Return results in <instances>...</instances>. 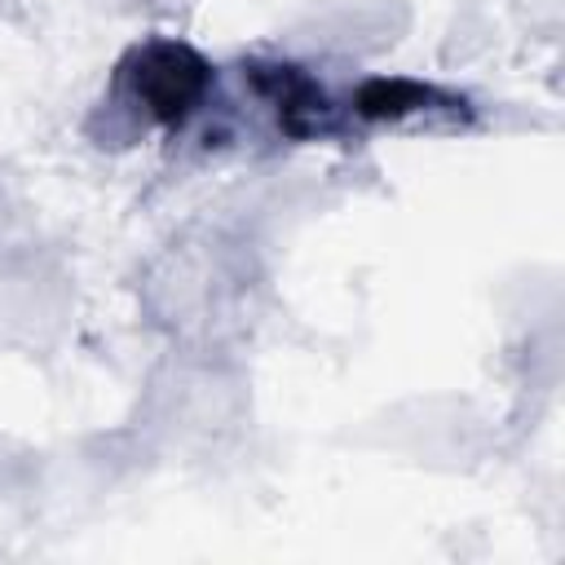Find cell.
Segmentation results:
<instances>
[{"instance_id":"obj_1","label":"cell","mask_w":565,"mask_h":565,"mask_svg":"<svg viewBox=\"0 0 565 565\" xmlns=\"http://www.w3.org/2000/svg\"><path fill=\"white\" fill-rule=\"evenodd\" d=\"M132 88L154 119H185L207 93V62L185 44H150L137 57Z\"/></svg>"},{"instance_id":"obj_2","label":"cell","mask_w":565,"mask_h":565,"mask_svg":"<svg viewBox=\"0 0 565 565\" xmlns=\"http://www.w3.org/2000/svg\"><path fill=\"white\" fill-rule=\"evenodd\" d=\"M419 102V88L415 84H402V79H375V84H366L362 93H358V106H362V115H371V119H380V115H402V110H411Z\"/></svg>"}]
</instances>
